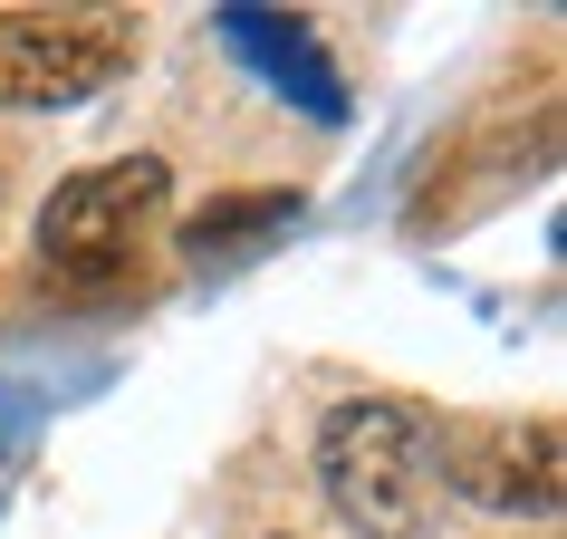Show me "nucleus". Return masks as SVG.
<instances>
[{"mask_svg": "<svg viewBox=\"0 0 567 539\" xmlns=\"http://www.w3.org/2000/svg\"><path fill=\"white\" fill-rule=\"evenodd\" d=\"M318 481H328L337 520L357 539H423L443 520V472H433V424L394 395L337 405L318 424Z\"/></svg>", "mask_w": 567, "mask_h": 539, "instance_id": "obj_1", "label": "nucleus"}, {"mask_svg": "<svg viewBox=\"0 0 567 539\" xmlns=\"http://www.w3.org/2000/svg\"><path fill=\"white\" fill-rule=\"evenodd\" d=\"M164 193H174V183H164L154 154L68 174L59 193L39 203V261L59 270V279H116V270H135L154 212H164Z\"/></svg>", "mask_w": 567, "mask_h": 539, "instance_id": "obj_2", "label": "nucleus"}, {"mask_svg": "<svg viewBox=\"0 0 567 539\" xmlns=\"http://www.w3.org/2000/svg\"><path fill=\"white\" fill-rule=\"evenodd\" d=\"M135 68V30L96 20V10H0V106L49 116L78 96L116 88Z\"/></svg>", "mask_w": 567, "mask_h": 539, "instance_id": "obj_3", "label": "nucleus"}, {"mask_svg": "<svg viewBox=\"0 0 567 539\" xmlns=\"http://www.w3.org/2000/svg\"><path fill=\"white\" fill-rule=\"evenodd\" d=\"M433 472L452 501L491 520H548L558 510V424H452L433 434Z\"/></svg>", "mask_w": 567, "mask_h": 539, "instance_id": "obj_4", "label": "nucleus"}, {"mask_svg": "<svg viewBox=\"0 0 567 539\" xmlns=\"http://www.w3.org/2000/svg\"><path fill=\"white\" fill-rule=\"evenodd\" d=\"M231 39H250V59L279 78V88H299L308 116H337V78L318 68V39L299 20H269V10H231Z\"/></svg>", "mask_w": 567, "mask_h": 539, "instance_id": "obj_5", "label": "nucleus"}, {"mask_svg": "<svg viewBox=\"0 0 567 539\" xmlns=\"http://www.w3.org/2000/svg\"><path fill=\"white\" fill-rule=\"evenodd\" d=\"M289 222H299V193H221L183 222V261H231V251L289 232Z\"/></svg>", "mask_w": 567, "mask_h": 539, "instance_id": "obj_6", "label": "nucleus"}]
</instances>
